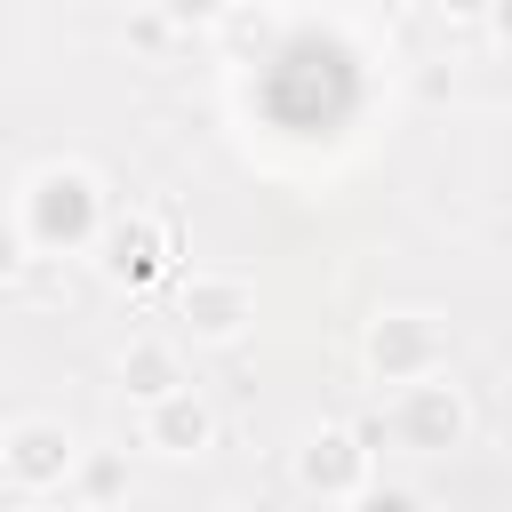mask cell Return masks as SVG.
I'll use <instances>...</instances> for the list:
<instances>
[{
	"label": "cell",
	"instance_id": "7",
	"mask_svg": "<svg viewBox=\"0 0 512 512\" xmlns=\"http://www.w3.org/2000/svg\"><path fill=\"white\" fill-rule=\"evenodd\" d=\"M168 256H176V232H168V216H152V208H128V216H112V232H104V264H112L120 280H152Z\"/></svg>",
	"mask_w": 512,
	"mask_h": 512
},
{
	"label": "cell",
	"instance_id": "6",
	"mask_svg": "<svg viewBox=\"0 0 512 512\" xmlns=\"http://www.w3.org/2000/svg\"><path fill=\"white\" fill-rule=\"evenodd\" d=\"M296 480L320 488V496H360V488H368V448H360V432H352V424L312 432V440L296 448Z\"/></svg>",
	"mask_w": 512,
	"mask_h": 512
},
{
	"label": "cell",
	"instance_id": "2",
	"mask_svg": "<svg viewBox=\"0 0 512 512\" xmlns=\"http://www.w3.org/2000/svg\"><path fill=\"white\" fill-rule=\"evenodd\" d=\"M392 432L416 448V456H440V448H464V432H472V400H464V384L440 368V376H424V384H408L400 400H392Z\"/></svg>",
	"mask_w": 512,
	"mask_h": 512
},
{
	"label": "cell",
	"instance_id": "10",
	"mask_svg": "<svg viewBox=\"0 0 512 512\" xmlns=\"http://www.w3.org/2000/svg\"><path fill=\"white\" fill-rule=\"evenodd\" d=\"M360 512H424L408 488H360Z\"/></svg>",
	"mask_w": 512,
	"mask_h": 512
},
{
	"label": "cell",
	"instance_id": "12",
	"mask_svg": "<svg viewBox=\"0 0 512 512\" xmlns=\"http://www.w3.org/2000/svg\"><path fill=\"white\" fill-rule=\"evenodd\" d=\"M112 488H120V464L96 456V464H88V496H112Z\"/></svg>",
	"mask_w": 512,
	"mask_h": 512
},
{
	"label": "cell",
	"instance_id": "8",
	"mask_svg": "<svg viewBox=\"0 0 512 512\" xmlns=\"http://www.w3.org/2000/svg\"><path fill=\"white\" fill-rule=\"evenodd\" d=\"M208 440H216V408H208L192 384H176L168 400L144 408V448H160V456H200Z\"/></svg>",
	"mask_w": 512,
	"mask_h": 512
},
{
	"label": "cell",
	"instance_id": "1",
	"mask_svg": "<svg viewBox=\"0 0 512 512\" xmlns=\"http://www.w3.org/2000/svg\"><path fill=\"white\" fill-rule=\"evenodd\" d=\"M360 360H368L376 384H400L408 392V384H424V376L448 368V344H440V320L432 312H384V320H368Z\"/></svg>",
	"mask_w": 512,
	"mask_h": 512
},
{
	"label": "cell",
	"instance_id": "13",
	"mask_svg": "<svg viewBox=\"0 0 512 512\" xmlns=\"http://www.w3.org/2000/svg\"><path fill=\"white\" fill-rule=\"evenodd\" d=\"M488 24H496V32H504V40H512V0H504V8H496V16H488Z\"/></svg>",
	"mask_w": 512,
	"mask_h": 512
},
{
	"label": "cell",
	"instance_id": "4",
	"mask_svg": "<svg viewBox=\"0 0 512 512\" xmlns=\"http://www.w3.org/2000/svg\"><path fill=\"white\" fill-rule=\"evenodd\" d=\"M0 464H8L16 488L40 496V488H64V480L80 472V440H72V424H56V416H24V424H8Z\"/></svg>",
	"mask_w": 512,
	"mask_h": 512
},
{
	"label": "cell",
	"instance_id": "9",
	"mask_svg": "<svg viewBox=\"0 0 512 512\" xmlns=\"http://www.w3.org/2000/svg\"><path fill=\"white\" fill-rule=\"evenodd\" d=\"M120 384L152 408V400H168L184 376H176V344H160V336H128V352H120Z\"/></svg>",
	"mask_w": 512,
	"mask_h": 512
},
{
	"label": "cell",
	"instance_id": "11",
	"mask_svg": "<svg viewBox=\"0 0 512 512\" xmlns=\"http://www.w3.org/2000/svg\"><path fill=\"white\" fill-rule=\"evenodd\" d=\"M16 264H24V240H16V224H0V280H16Z\"/></svg>",
	"mask_w": 512,
	"mask_h": 512
},
{
	"label": "cell",
	"instance_id": "3",
	"mask_svg": "<svg viewBox=\"0 0 512 512\" xmlns=\"http://www.w3.org/2000/svg\"><path fill=\"white\" fill-rule=\"evenodd\" d=\"M24 232L40 248H80L96 232V184L80 168H40L24 192Z\"/></svg>",
	"mask_w": 512,
	"mask_h": 512
},
{
	"label": "cell",
	"instance_id": "14",
	"mask_svg": "<svg viewBox=\"0 0 512 512\" xmlns=\"http://www.w3.org/2000/svg\"><path fill=\"white\" fill-rule=\"evenodd\" d=\"M224 512H232V504H224Z\"/></svg>",
	"mask_w": 512,
	"mask_h": 512
},
{
	"label": "cell",
	"instance_id": "5",
	"mask_svg": "<svg viewBox=\"0 0 512 512\" xmlns=\"http://www.w3.org/2000/svg\"><path fill=\"white\" fill-rule=\"evenodd\" d=\"M176 312H184V328H192L200 344H232V336L256 320V288L232 280V272H192L184 296H176Z\"/></svg>",
	"mask_w": 512,
	"mask_h": 512
}]
</instances>
